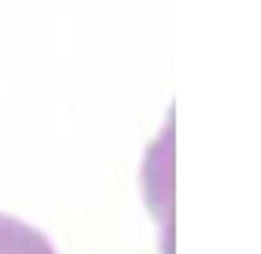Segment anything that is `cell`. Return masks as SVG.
Returning <instances> with one entry per match:
<instances>
[{
    "label": "cell",
    "mask_w": 261,
    "mask_h": 254,
    "mask_svg": "<svg viewBox=\"0 0 261 254\" xmlns=\"http://www.w3.org/2000/svg\"><path fill=\"white\" fill-rule=\"evenodd\" d=\"M0 254H58V251L46 239V233H40L37 227L18 221L12 215H0Z\"/></svg>",
    "instance_id": "cell-1"
}]
</instances>
